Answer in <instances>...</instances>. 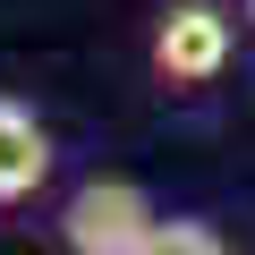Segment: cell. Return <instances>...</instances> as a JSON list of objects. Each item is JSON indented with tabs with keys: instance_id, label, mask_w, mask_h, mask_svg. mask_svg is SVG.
<instances>
[{
	"instance_id": "1",
	"label": "cell",
	"mask_w": 255,
	"mask_h": 255,
	"mask_svg": "<svg viewBox=\"0 0 255 255\" xmlns=\"http://www.w3.org/2000/svg\"><path fill=\"white\" fill-rule=\"evenodd\" d=\"M153 230H162V213H153V196L136 179H85L68 196V213H60L68 255H145Z\"/></svg>"
},
{
	"instance_id": "2",
	"label": "cell",
	"mask_w": 255,
	"mask_h": 255,
	"mask_svg": "<svg viewBox=\"0 0 255 255\" xmlns=\"http://www.w3.org/2000/svg\"><path fill=\"white\" fill-rule=\"evenodd\" d=\"M230 43H238V26L221 0H170L153 26V77L162 85H213L230 68Z\"/></svg>"
},
{
	"instance_id": "3",
	"label": "cell",
	"mask_w": 255,
	"mask_h": 255,
	"mask_svg": "<svg viewBox=\"0 0 255 255\" xmlns=\"http://www.w3.org/2000/svg\"><path fill=\"white\" fill-rule=\"evenodd\" d=\"M43 179H51V128L17 94H0V204H26Z\"/></svg>"
},
{
	"instance_id": "4",
	"label": "cell",
	"mask_w": 255,
	"mask_h": 255,
	"mask_svg": "<svg viewBox=\"0 0 255 255\" xmlns=\"http://www.w3.org/2000/svg\"><path fill=\"white\" fill-rule=\"evenodd\" d=\"M145 255H230V247H221V230H213V221H162Z\"/></svg>"
},
{
	"instance_id": "5",
	"label": "cell",
	"mask_w": 255,
	"mask_h": 255,
	"mask_svg": "<svg viewBox=\"0 0 255 255\" xmlns=\"http://www.w3.org/2000/svg\"><path fill=\"white\" fill-rule=\"evenodd\" d=\"M247 26H255V0H247Z\"/></svg>"
}]
</instances>
